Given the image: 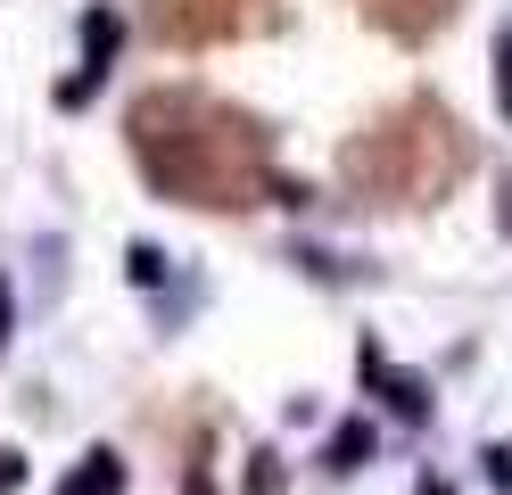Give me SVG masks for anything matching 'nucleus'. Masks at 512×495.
I'll list each match as a JSON object with an SVG mask.
<instances>
[{
    "label": "nucleus",
    "mask_w": 512,
    "mask_h": 495,
    "mask_svg": "<svg viewBox=\"0 0 512 495\" xmlns=\"http://www.w3.org/2000/svg\"><path fill=\"white\" fill-rule=\"evenodd\" d=\"M133 157L174 207H248L265 190V132L199 91H149L133 108Z\"/></svg>",
    "instance_id": "nucleus-1"
},
{
    "label": "nucleus",
    "mask_w": 512,
    "mask_h": 495,
    "mask_svg": "<svg viewBox=\"0 0 512 495\" xmlns=\"http://www.w3.org/2000/svg\"><path fill=\"white\" fill-rule=\"evenodd\" d=\"M463 132H455V116L446 108H405V116H389V124H372L356 149L339 157V174L356 182L364 198H438V190H455V174H463Z\"/></svg>",
    "instance_id": "nucleus-2"
},
{
    "label": "nucleus",
    "mask_w": 512,
    "mask_h": 495,
    "mask_svg": "<svg viewBox=\"0 0 512 495\" xmlns=\"http://www.w3.org/2000/svg\"><path fill=\"white\" fill-rule=\"evenodd\" d=\"M265 25V0H149V33L174 50L223 42V33H256Z\"/></svg>",
    "instance_id": "nucleus-3"
},
{
    "label": "nucleus",
    "mask_w": 512,
    "mask_h": 495,
    "mask_svg": "<svg viewBox=\"0 0 512 495\" xmlns=\"http://www.w3.org/2000/svg\"><path fill=\"white\" fill-rule=\"evenodd\" d=\"M364 17L380 33H405V42H430V33L455 17V0H364Z\"/></svg>",
    "instance_id": "nucleus-4"
},
{
    "label": "nucleus",
    "mask_w": 512,
    "mask_h": 495,
    "mask_svg": "<svg viewBox=\"0 0 512 495\" xmlns=\"http://www.w3.org/2000/svg\"><path fill=\"white\" fill-rule=\"evenodd\" d=\"M116 479H124V471H116V454H91V479H83V487L67 479V495H116Z\"/></svg>",
    "instance_id": "nucleus-5"
},
{
    "label": "nucleus",
    "mask_w": 512,
    "mask_h": 495,
    "mask_svg": "<svg viewBox=\"0 0 512 495\" xmlns=\"http://www.w3.org/2000/svg\"><path fill=\"white\" fill-rule=\"evenodd\" d=\"M496 58H504V116H512V33L496 42Z\"/></svg>",
    "instance_id": "nucleus-6"
}]
</instances>
